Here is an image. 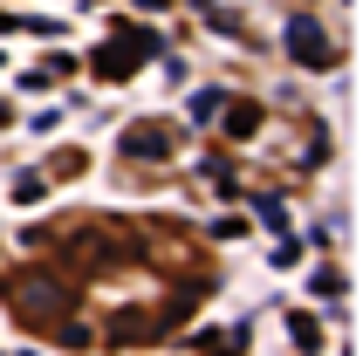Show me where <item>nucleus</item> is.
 Masks as SVG:
<instances>
[{
  "label": "nucleus",
  "instance_id": "1",
  "mask_svg": "<svg viewBox=\"0 0 363 356\" xmlns=\"http://www.w3.org/2000/svg\"><path fill=\"white\" fill-rule=\"evenodd\" d=\"M288 48H295V62H336V48L323 41L315 21H288Z\"/></svg>",
  "mask_w": 363,
  "mask_h": 356
},
{
  "label": "nucleus",
  "instance_id": "2",
  "mask_svg": "<svg viewBox=\"0 0 363 356\" xmlns=\"http://www.w3.org/2000/svg\"><path fill=\"white\" fill-rule=\"evenodd\" d=\"M123 151H130V158H164V151H172V130H164V123H130V130H123Z\"/></svg>",
  "mask_w": 363,
  "mask_h": 356
},
{
  "label": "nucleus",
  "instance_id": "3",
  "mask_svg": "<svg viewBox=\"0 0 363 356\" xmlns=\"http://www.w3.org/2000/svg\"><path fill=\"white\" fill-rule=\"evenodd\" d=\"M288 336H295V350H315V343H323V322L302 308V316H288Z\"/></svg>",
  "mask_w": 363,
  "mask_h": 356
},
{
  "label": "nucleus",
  "instance_id": "4",
  "mask_svg": "<svg viewBox=\"0 0 363 356\" xmlns=\"http://www.w3.org/2000/svg\"><path fill=\"white\" fill-rule=\"evenodd\" d=\"M41 192H48V185H41L35 172H21V178H14V206H41Z\"/></svg>",
  "mask_w": 363,
  "mask_h": 356
},
{
  "label": "nucleus",
  "instance_id": "5",
  "mask_svg": "<svg viewBox=\"0 0 363 356\" xmlns=\"http://www.w3.org/2000/svg\"><path fill=\"white\" fill-rule=\"evenodd\" d=\"M254 123H261V110H247V103H233V110H226V130H233V138H247Z\"/></svg>",
  "mask_w": 363,
  "mask_h": 356
},
{
  "label": "nucleus",
  "instance_id": "6",
  "mask_svg": "<svg viewBox=\"0 0 363 356\" xmlns=\"http://www.w3.org/2000/svg\"><path fill=\"white\" fill-rule=\"evenodd\" d=\"M220 117V89H206V96H192V123H213Z\"/></svg>",
  "mask_w": 363,
  "mask_h": 356
}]
</instances>
